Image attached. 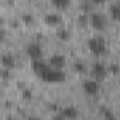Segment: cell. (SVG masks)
<instances>
[{
    "mask_svg": "<svg viewBox=\"0 0 120 120\" xmlns=\"http://www.w3.org/2000/svg\"><path fill=\"white\" fill-rule=\"evenodd\" d=\"M27 55L31 58V61H37V59H42V47L38 42H30L26 48Z\"/></svg>",
    "mask_w": 120,
    "mask_h": 120,
    "instance_id": "obj_6",
    "label": "cell"
},
{
    "mask_svg": "<svg viewBox=\"0 0 120 120\" xmlns=\"http://www.w3.org/2000/svg\"><path fill=\"white\" fill-rule=\"evenodd\" d=\"M7 120H14V119H11V117H10V119H7Z\"/></svg>",
    "mask_w": 120,
    "mask_h": 120,
    "instance_id": "obj_20",
    "label": "cell"
},
{
    "mask_svg": "<svg viewBox=\"0 0 120 120\" xmlns=\"http://www.w3.org/2000/svg\"><path fill=\"white\" fill-rule=\"evenodd\" d=\"M74 67H75V71H78V72H83L85 71V65L82 62H76Z\"/></svg>",
    "mask_w": 120,
    "mask_h": 120,
    "instance_id": "obj_15",
    "label": "cell"
},
{
    "mask_svg": "<svg viewBox=\"0 0 120 120\" xmlns=\"http://www.w3.org/2000/svg\"><path fill=\"white\" fill-rule=\"evenodd\" d=\"M61 113L67 120H74V119H76L78 117V114H79V112H78V109L75 107V106H72V105H69V106H65L61 112Z\"/></svg>",
    "mask_w": 120,
    "mask_h": 120,
    "instance_id": "obj_8",
    "label": "cell"
},
{
    "mask_svg": "<svg viewBox=\"0 0 120 120\" xmlns=\"http://www.w3.org/2000/svg\"><path fill=\"white\" fill-rule=\"evenodd\" d=\"M48 64H49L52 68H55V69H62V68L65 67V64H67L65 55H62V54H54V55H51Z\"/></svg>",
    "mask_w": 120,
    "mask_h": 120,
    "instance_id": "obj_7",
    "label": "cell"
},
{
    "mask_svg": "<svg viewBox=\"0 0 120 120\" xmlns=\"http://www.w3.org/2000/svg\"><path fill=\"white\" fill-rule=\"evenodd\" d=\"M44 21L47 24L56 26V24H59V23L62 21V16L59 14V13H56V11H49V13H47L44 16Z\"/></svg>",
    "mask_w": 120,
    "mask_h": 120,
    "instance_id": "obj_9",
    "label": "cell"
},
{
    "mask_svg": "<svg viewBox=\"0 0 120 120\" xmlns=\"http://www.w3.org/2000/svg\"><path fill=\"white\" fill-rule=\"evenodd\" d=\"M90 71H92L93 79H96V81H99V82H100V81H103V79L107 76L109 68H107V65H106L105 62H102V61H96V62H93V64H92Z\"/></svg>",
    "mask_w": 120,
    "mask_h": 120,
    "instance_id": "obj_3",
    "label": "cell"
},
{
    "mask_svg": "<svg viewBox=\"0 0 120 120\" xmlns=\"http://www.w3.org/2000/svg\"><path fill=\"white\" fill-rule=\"evenodd\" d=\"M89 21H90L92 27L96 28V30H103L106 27V24H107L106 16L102 11H96V10H93L92 13H89Z\"/></svg>",
    "mask_w": 120,
    "mask_h": 120,
    "instance_id": "obj_4",
    "label": "cell"
},
{
    "mask_svg": "<svg viewBox=\"0 0 120 120\" xmlns=\"http://www.w3.org/2000/svg\"><path fill=\"white\" fill-rule=\"evenodd\" d=\"M69 30H61L59 31V37H62V38H69Z\"/></svg>",
    "mask_w": 120,
    "mask_h": 120,
    "instance_id": "obj_16",
    "label": "cell"
},
{
    "mask_svg": "<svg viewBox=\"0 0 120 120\" xmlns=\"http://www.w3.org/2000/svg\"><path fill=\"white\" fill-rule=\"evenodd\" d=\"M52 4L56 7V9H64L67 6H69V0H54Z\"/></svg>",
    "mask_w": 120,
    "mask_h": 120,
    "instance_id": "obj_14",
    "label": "cell"
},
{
    "mask_svg": "<svg viewBox=\"0 0 120 120\" xmlns=\"http://www.w3.org/2000/svg\"><path fill=\"white\" fill-rule=\"evenodd\" d=\"M82 89L86 95L89 96H95L99 93V89H100V85H99V81L96 79H85L83 83H82Z\"/></svg>",
    "mask_w": 120,
    "mask_h": 120,
    "instance_id": "obj_5",
    "label": "cell"
},
{
    "mask_svg": "<svg viewBox=\"0 0 120 120\" xmlns=\"http://www.w3.org/2000/svg\"><path fill=\"white\" fill-rule=\"evenodd\" d=\"M86 45H88L89 51H90L93 55H96V56L103 55V54L106 52V48H107L106 40H105L102 35H92L90 38H88Z\"/></svg>",
    "mask_w": 120,
    "mask_h": 120,
    "instance_id": "obj_2",
    "label": "cell"
},
{
    "mask_svg": "<svg viewBox=\"0 0 120 120\" xmlns=\"http://www.w3.org/2000/svg\"><path fill=\"white\" fill-rule=\"evenodd\" d=\"M52 120H67V119H65L61 113H58V114H55V116H54V119H52Z\"/></svg>",
    "mask_w": 120,
    "mask_h": 120,
    "instance_id": "obj_18",
    "label": "cell"
},
{
    "mask_svg": "<svg viewBox=\"0 0 120 120\" xmlns=\"http://www.w3.org/2000/svg\"><path fill=\"white\" fill-rule=\"evenodd\" d=\"M2 65L4 69H11L16 65V58L11 54H3L2 56Z\"/></svg>",
    "mask_w": 120,
    "mask_h": 120,
    "instance_id": "obj_10",
    "label": "cell"
},
{
    "mask_svg": "<svg viewBox=\"0 0 120 120\" xmlns=\"http://www.w3.org/2000/svg\"><path fill=\"white\" fill-rule=\"evenodd\" d=\"M42 81L45 82H51V83H56V82H64L65 81V72L62 69H55L52 68L49 64L45 65V68L41 71V74L38 75Z\"/></svg>",
    "mask_w": 120,
    "mask_h": 120,
    "instance_id": "obj_1",
    "label": "cell"
},
{
    "mask_svg": "<svg viewBox=\"0 0 120 120\" xmlns=\"http://www.w3.org/2000/svg\"><path fill=\"white\" fill-rule=\"evenodd\" d=\"M100 114H102V119L103 120H116V116L112 113V110L110 109H107V107H100Z\"/></svg>",
    "mask_w": 120,
    "mask_h": 120,
    "instance_id": "obj_12",
    "label": "cell"
},
{
    "mask_svg": "<svg viewBox=\"0 0 120 120\" xmlns=\"http://www.w3.org/2000/svg\"><path fill=\"white\" fill-rule=\"evenodd\" d=\"M93 6H95L93 2H82V3H81V9H82V11H85V13L93 11V10H92Z\"/></svg>",
    "mask_w": 120,
    "mask_h": 120,
    "instance_id": "obj_13",
    "label": "cell"
},
{
    "mask_svg": "<svg viewBox=\"0 0 120 120\" xmlns=\"http://www.w3.org/2000/svg\"><path fill=\"white\" fill-rule=\"evenodd\" d=\"M21 19H23L24 21H27V23H28V21H31V20H33V16H31V14H28V13H24V14L21 16Z\"/></svg>",
    "mask_w": 120,
    "mask_h": 120,
    "instance_id": "obj_17",
    "label": "cell"
},
{
    "mask_svg": "<svg viewBox=\"0 0 120 120\" xmlns=\"http://www.w3.org/2000/svg\"><path fill=\"white\" fill-rule=\"evenodd\" d=\"M27 120H41V119H40L38 116H30V117H28Z\"/></svg>",
    "mask_w": 120,
    "mask_h": 120,
    "instance_id": "obj_19",
    "label": "cell"
},
{
    "mask_svg": "<svg viewBox=\"0 0 120 120\" xmlns=\"http://www.w3.org/2000/svg\"><path fill=\"white\" fill-rule=\"evenodd\" d=\"M109 11H110V16L114 19V20H119L120 21V2H114L109 6Z\"/></svg>",
    "mask_w": 120,
    "mask_h": 120,
    "instance_id": "obj_11",
    "label": "cell"
}]
</instances>
